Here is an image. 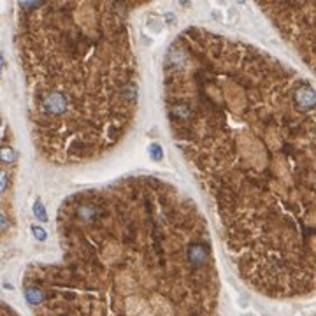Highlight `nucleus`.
<instances>
[{
	"mask_svg": "<svg viewBox=\"0 0 316 316\" xmlns=\"http://www.w3.org/2000/svg\"><path fill=\"white\" fill-rule=\"evenodd\" d=\"M27 299L28 302H32V304H39L40 300H42V293L39 292V290H28L27 292Z\"/></svg>",
	"mask_w": 316,
	"mask_h": 316,
	"instance_id": "nucleus-2",
	"label": "nucleus"
},
{
	"mask_svg": "<svg viewBox=\"0 0 316 316\" xmlns=\"http://www.w3.org/2000/svg\"><path fill=\"white\" fill-rule=\"evenodd\" d=\"M302 16L306 20V27H308V37H304V49H308V62L316 69V4H306L297 5Z\"/></svg>",
	"mask_w": 316,
	"mask_h": 316,
	"instance_id": "nucleus-1",
	"label": "nucleus"
}]
</instances>
